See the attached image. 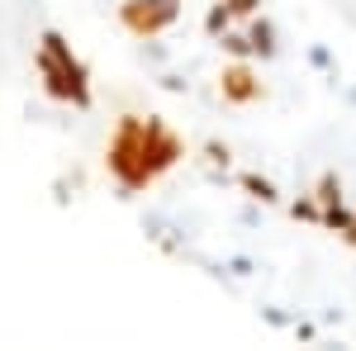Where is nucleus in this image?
Returning <instances> with one entry per match:
<instances>
[{
    "mask_svg": "<svg viewBox=\"0 0 356 351\" xmlns=\"http://www.w3.org/2000/svg\"><path fill=\"white\" fill-rule=\"evenodd\" d=\"M228 15H233L228 5H219V10H209V19H204V28H209V33H223V28H228Z\"/></svg>",
    "mask_w": 356,
    "mask_h": 351,
    "instance_id": "6e6552de",
    "label": "nucleus"
},
{
    "mask_svg": "<svg viewBox=\"0 0 356 351\" xmlns=\"http://www.w3.org/2000/svg\"><path fill=\"white\" fill-rule=\"evenodd\" d=\"M295 218H323V214H318V209H314L309 199H300V204H295Z\"/></svg>",
    "mask_w": 356,
    "mask_h": 351,
    "instance_id": "f8f14e48",
    "label": "nucleus"
},
{
    "mask_svg": "<svg viewBox=\"0 0 356 351\" xmlns=\"http://www.w3.org/2000/svg\"><path fill=\"white\" fill-rule=\"evenodd\" d=\"M243 190H252V199H261V204H271V199H275V186H271V181H261V176H252V171L243 176Z\"/></svg>",
    "mask_w": 356,
    "mask_h": 351,
    "instance_id": "423d86ee",
    "label": "nucleus"
},
{
    "mask_svg": "<svg viewBox=\"0 0 356 351\" xmlns=\"http://www.w3.org/2000/svg\"><path fill=\"white\" fill-rule=\"evenodd\" d=\"M257 90H261V85L252 81V72H247V67L223 72V95H228V100H238V105H243V100H257Z\"/></svg>",
    "mask_w": 356,
    "mask_h": 351,
    "instance_id": "20e7f679",
    "label": "nucleus"
},
{
    "mask_svg": "<svg viewBox=\"0 0 356 351\" xmlns=\"http://www.w3.org/2000/svg\"><path fill=\"white\" fill-rule=\"evenodd\" d=\"M347 105H352V109H356V90H347Z\"/></svg>",
    "mask_w": 356,
    "mask_h": 351,
    "instance_id": "4468645a",
    "label": "nucleus"
},
{
    "mask_svg": "<svg viewBox=\"0 0 356 351\" xmlns=\"http://www.w3.org/2000/svg\"><path fill=\"white\" fill-rule=\"evenodd\" d=\"M162 85H166V90H186V76H176V72H166V76H162Z\"/></svg>",
    "mask_w": 356,
    "mask_h": 351,
    "instance_id": "ddd939ff",
    "label": "nucleus"
},
{
    "mask_svg": "<svg viewBox=\"0 0 356 351\" xmlns=\"http://www.w3.org/2000/svg\"><path fill=\"white\" fill-rule=\"evenodd\" d=\"M309 62H314L318 72H332V53H328V48H323V43H318V48L309 53Z\"/></svg>",
    "mask_w": 356,
    "mask_h": 351,
    "instance_id": "9d476101",
    "label": "nucleus"
},
{
    "mask_svg": "<svg viewBox=\"0 0 356 351\" xmlns=\"http://www.w3.org/2000/svg\"><path fill=\"white\" fill-rule=\"evenodd\" d=\"M257 5H261V0H228V10H233V15H252Z\"/></svg>",
    "mask_w": 356,
    "mask_h": 351,
    "instance_id": "9b49d317",
    "label": "nucleus"
},
{
    "mask_svg": "<svg viewBox=\"0 0 356 351\" xmlns=\"http://www.w3.org/2000/svg\"><path fill=\"white\" fill-rule=\"evenodd\" d=\"M176 15H181L176 0H129V5H124V24L134 28V33H157V28H166Z\"/></svg>",
    "mask_w": 356,
    "mask_h": 351,
    "instance_id": "7ed1b4c3",
    "label": "nucleus"
},
{
    "mask_svg": "<svg viewBox=\"0 0 356 351\" xmlns=\"http://www.w3.org/2000/svg\"><path fill=\"white\" fill-rule=\"evenodd\" d=\"M223 48H228V53L233 57H247V53H257V48H252V33H223Z\"/></svg>",
    "mask_w": 356,
    "mask_h": 351,
    "instance_id": "0eeeda50",
    "label": "nucleus"
},
{
    "mask_svg": "<svg viewBox=\"0 0 356 351\" xmlns=\"http://www.w3.org/2000/svg\"><path fill=\"white\" fill-rule=\"evenodd\" d=\"M318 199H328V204H337V199H342V186H337V176H323V186H318Z\"/></svg>",
    "mask_w": 356,
    "mask_h": 351,
    "instance_id": "1a4fd4ad",
    "label": "nucleus"
},
{
    "mask_svg": "<svg viewBox=\"0 0 356 351\" xmlns=\"http://www.w3.org/2000/svg\"><path fill=\"white\" fill-rule=\"evenodd\" d=\"M252 48H257V57H275V28L266 19L252 24Z\"/></svg>",
    "mask_w": 356,
    "mask_h": 351,
    "instance_id": "39448f33",
    "label": "nucleus"
},
{
    "mask_svg": "<svg viewBox=\"0 0 356 351\" xmlns=\"http://www.w3.org/2000/svg\"><path fill=\"white\" fill-rule=\"evenodd\" d=\"M38 67H43L48 95H57V100H72V105H90V90H86V67L72 57V48L62 43V33H53V28L43 33Z\"/></svg>",
    "mask_w": 356,
    "mask_h": 351,
    "instance_id": "f03ea898",
    "label": "nucleus"
},
{
    "mask_svg": "<svg viewBox=\"0 0 356 351\" xmlns=\"http://www.w3.org/2000/svg\"><path fill=\"white\" fill-rule=\"evenodd\" d=\"M176 157H181V142L166 133L162 124H143V119H129L119 129V138L110 142V166H114V176L124 181V190L147 186Z\"/></svg>",
    "mask_w": 356,
    "mask_h": 351,
    "instance_id": "f257e3e1",
    "label": "nucleus"
}]
</instances>
